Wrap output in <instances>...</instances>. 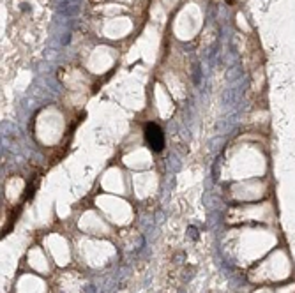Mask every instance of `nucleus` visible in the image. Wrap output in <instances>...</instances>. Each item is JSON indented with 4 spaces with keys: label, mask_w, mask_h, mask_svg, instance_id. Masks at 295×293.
<instances>
[{
    "label": "nucleus",
    "mask_w": 295,
    "mask_h": 293,
    "mask_svg": "<svg viewBox=\"0 0 295 293\" xmlns=\"http://www.w3.org/2000/svg\"><path fill=\"white\" fill-rule=\"evenodd\" d=\"M145 138H147L150 148H154V150H161L163 145H164L163 131H161L159 125H156V124H149V125H147V129H145Z\"/></svg>",
    "instance_id": "f257e3e1"
}]
</instances>
